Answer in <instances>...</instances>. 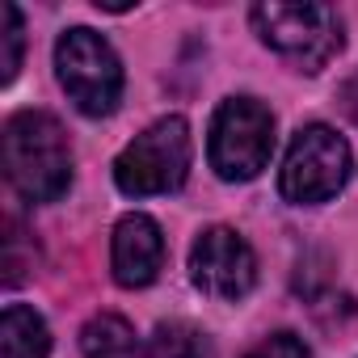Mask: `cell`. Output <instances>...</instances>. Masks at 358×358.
Instances as JSON below:
<instances>
[{
  "label": "cell",
  "mask_w": 358,
  "mask_h": 358,
  "mask_svg": "<svg viewBox=\"0 0 358 358\" xmlns=\"http://www.w3.org/2000/svg\"><path fill=\"white\" fill-rule=\"evenodd\" d=\"M253 30L270 51L291 59L299 72H320L337 51H341V17L329 5H253Z\"/></svg>",
  "instance_id": "3957f363"
},
{
  "label": "cell",
  "mask_w": 358,
  "mask_h": 358,
  "mask_svg": "<svg viewBox=\"0 0 358 358\" xmlns=\"http://www.w3.org/2000/svg\"><path fill=\"white\" fill-rule=\"evenodd\" d=\"M190 278L211 299H245L257 282V257L232 228H207L190 249Z\"/></svg>",
  "instance_id": "52a82bcc"
},
{
  "label": "cell",
  "mask_w": 358,
  "mask_h": 358,
  "mask_svg": "<svg viewBox=\"0 0 358 358\" xmlns=\"http://www.w3.org/2000/svg\"><path fill=\"white\" fill-rule=\"evenodd\" d=\"M47 354H51L47 320L26 303H9L0 316V358H47Z\"/></svg>",
  "instance_id": "9c48e42d"
},
{
  "label": "cell",
  "mask_w": 358,
  "mask_h": 358,
  "mask_svg": "<svg viewBox=\"0 0 358 358\" xmlns=\"http://www.w3.org/2000/svg\"><path fill=\"white\" fill-rule=\"evenodd\" d=\"M186 173H190V127H186V118H177V114L152 122L114 160V182L131 199L182 190Z\"/></svg>",
  "instance_id": "7a4b0ae2"
},
{
  "label": "cell",
  "mask_w": 358,
  "mask_h": 358,
  "mask_svg": "<svg viewBox=\"0 0 358 358\" xmlns=\"http://www.w3.org/2000/svg\"><path fill=\"white\" fill-rule=\"evenodd\" d=\"M22 68V13L17 5H0V80H13Z\"/></svg>",
  "instance_id": "7c38bea8"
},
{
  "label": "cell",
  "mask_w": 358,
  "mask_h": 358,
  "mask_svg": "<svg viewBox=\"0 0 358 358\" xmlns=\"http://www.w3.org/2000/svg\"><path fill=\"white\" fill-rule=\"evenodd\" d=\"M245 358H312V354H308V345H303L295 333H270V337H262Z\"/></svg>",
  "instance_id": "4fadbf2b"
},
{
  "label": "cell",
  "mask_w": 358,
  "mask_h": 358,
  "mask_svg": "<svg viewBox=\"0 0 358 358\" xmlns=\"http://www.w3.org/2000/svg\"><path fill=\"white\" fill-rule=\"evenodd\" d=\"M350 182V143L333 131V127H303L282 160L278 173V190L287 203L299 207H316L341 194V186Z\"/></svg>",
  "instance_id": "8992f818"
},
{
  "label": "cell",
  "mask_w": 358,
  "mask_h": 358,
  "mask_svg": "<svg viewBox=\"0 0 358 358\" xmlns=\"http://www.w3.org/2000/svg\"><path fill=\"white\" fill-rule=\"evenodd\" d=\"M139 358H215V354H211V341L194 324L169 320V324H156Z\"/></svg>",
  "instance_id": "8fae6325"
},
{
  "label": "cell",
  "mask_w": 358,
  "mask_h": 358,
  "mask_svg": "<svg viewBox=\"0 0 358 358\" xmlns=\"http://www.w3.org/2000/svg\"><path fill=\"white\" fill-rule=\"evenodd\" d=\"M135 329L131 320L114 316V312H101L93 316L85 329H80V350L85 358H135Z\"/></svg>",
  "instance_id": "30bf717a"
},
{
  "label": "cell",
  "mask_w": 358,
  "mask_h": 358,
  "mask_svg": "<svg viewBox=\"0 0 358 358\" xmlns=\"http://www.w3.org/2000/svg\"><path fill=\"white\" fill-rule=\"evenodd\" d=\"M337 101H341V110H345V118L358 127V72L341 85V93H337Z\"/></svg>",
  "instance_id": "5bb4252c"
},
{
  "label": "cell",
  "mask_w": 358,
  "mask_h": 358,
  "mask_svg": "<svg viewBox=\"0 0 358 358\" xmlns=\"http://www.w3.org/2000/svg\"><path fill=\"white\" fill-rule=\"evenodd\" d=\"M55 76L64 85V93L76 101L80 114L89 118H106L118 110V97H122V64L114 55V47L76 26L68 30L59 43H55Z\"/></svg>",
  "instance_id": "277c9868"
},
{
  "label": "cell",
  "mask_w": 358,
  "mask_h": 358,
  "mask_svg": "<svg viewBox=\"0 0 358 358\" xmlns=\"http://www.w3.org/2000/svg\"><path fill=\"white\" fill-rule=\"evenodd\" d=\"M274 152V114L257 97H228L211 118L207 156L224 182H249L270 164Z\"/></svg>",
  "instance_id": "5b68a950"
},
{
  "label": "cell",
  "mask_w": 358,
  "mask_h": 358,
  "mask_svg": "<svg viewBox=\"0 0 358 358\" xmlns=\"http://www.w3.org/2000/svg\"><path fill=\"white\" fill-rule=\"evenodd\" d=\"M110 266L122 287H148L164 266V236L148 215H122L110 245Z\"/></svg>",
  "instance_id": "ba28073f"
},
{
  "label": "cell",
  "mask_w": 358,
  "mask_h": 358,
  "mask_svg": "<svg viewBox=\"0 0 358 358\" xmlns=\"http://www.w3.org/2000/svg\"><path fill=\"white\" fill-rule=\"evenodd\" d=\"M9 186L30 203H55L72 186V148L64 127L43 110H22L0 135Z\"/></svg>",
  "instance_id": "6da1fadb"
}]
</instances>
